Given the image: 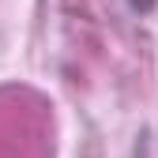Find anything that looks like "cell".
<instances>
[{
    "label": "cell",
    "mask_w": 158,
    "mask_h": 158,
    "mask_svg": "<svg viewBox=\"0 0 158 158\" xmlns=\"http://www.w3.org/2000/svg\"><path fill=\"white\" fill-rule=\"evenodd\" d=\"M154 4H158V0H128V8H132V11H151Z\"/></svg>",
    "instance_id": "6da1fadb"
}]
</instances>
